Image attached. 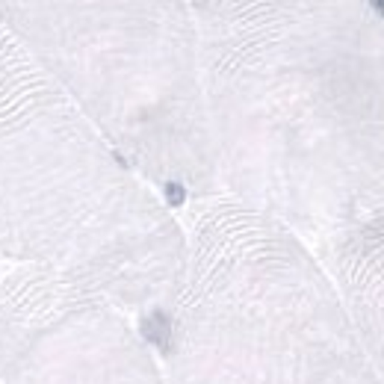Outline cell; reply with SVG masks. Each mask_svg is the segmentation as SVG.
Wrapping results in <instances>:
<instances>
[{"label": "cell", "instance_id": "1", "mask_svg": "<svg viewBox=\"0 0 384 384\" xmlns=\"http://www.w3.org/2000/svg\"><path fill=\"white\" fill-rule=\"evenodd\" d=\"M110 198L71 98L0 21V254L80 284L107 260Z\"/></svg>", "mask_w": 384, "mask_h": 384}, {"label": "cell", "instance_id": "2", "mask_svg": "<svg viewBox=\"0 0 384 384\" xmlns=\"http://www.w3.org/2000/svg\"><path fill=\"white\" fill-rule=\"evenodd\" d=\"M163 190H166V198H169L172 207H177V204H184V201H187V187L177 184V180H169Z\"/></svg>", "mask_w": 384, "mask_h": 384}, {"label": "cell", "instance_id": "3", "mask_svg": "<svg viewBox=\"0 0 384 384\" xmlns=\"http://www.w3.org/2000/svg\"><path fill=\"white\" fill-rule=\"evenodd\" d=\"M370 6H373V9H375V12L381 15V18H384V0H373V4H370Z\"/></svg>", "mask_w": 384, "mask_h": 384}]
</instances>
